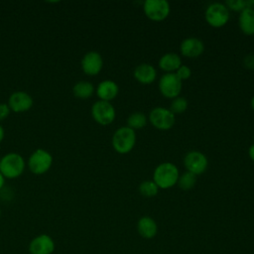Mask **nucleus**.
Segmentation results:
<instances>
[{"label":"nucleus","instance_id":"obj_1","mask_svg":"<svg viewBox=\"0 0 254 254\" xmlns=\"http://www.w3.org/2000/svg\"><path fill=\"white\" fill-rule=\"evenodd\" d=\"M180 177L178 167L170 162L159 164L153 173V181L159 189L167 190L177 185Z\"/></svg>","mask_w":254,"mask_h":254},{"label":"nucleus","instance_id":"obj_2","mask_svg":"<svg viewBox=\"0 0 254 254\" xmlns=\"http://www.w3.org/2000/svg\"><path fill=\"white\" fill-rule=\"evenodd\" d=\"M111 144L115 152L121 155L130 153L136 144V132L128 126L119 127L112 135Z\"/></svg>","mask_w":254,"mask_h":254},{"label":"nucleus","instance_id":"obj_3","mask_svg":"<svg viewBox=\"0 0 254 254\" xmlns=\"http://www.w3.org/2000/svg\"><path fill=\"white\" fill-rule=\"evenodd\" d=\"M25 170V161L20 154L8 153L0 159V172L5 179H16Z\"/></svg>","mask_w":254,"mask_h":254},{"label":"nucleus","instance_id":"obj_4","mask_svg":"<svg viewBox=\"0 0 254 254\" xmlns=\"http://www.w3.org/2000/svg\"><path fill=\"white\" fill-rule=\"evenodd\" d=\"M204 19L210 27L215 29L222 28L230 19V11L224 3L213 2L206 7L204 11Z\"/></svg>","mask_w":254,"mask_h":254},{"label":"nucleus","instance_id":"obj_5","mask_svg":"<svg viewBox=\"0 0 254 254\" xmlns=\"http://www.w3.org/2000/svg\"><path fill=\"white\" fill-rule=\"evenodd\" d=\"M148 119L156 129L167 131L173 128L176 122V115L169 108L158 106L150 111Z\"/></svg>","mask_w":254,"mask_h":254},{"label":"nucleus","instance_id":"obj_6","mask_svg":"<svg viewBox=\"0 0 254 254\" xmlns=\"http://www.w3.org/2000/svg\"><path fill=\"white\" fill-rule=\"evenodd\" d=\"M143 12L149 20L161 22L170 15L171 6L167 0H146L143 2Z\"/></svg>","mask_w":254,"mask_h":254},{"label":"nucleus","instance_id":"obj_7","mask_svg":"<svg viewBox=\"0 0 254 254\" xmlns=\"http://www.w3.org/2000/svg\"><path fill=\"white\" fill-rule=\"evenodd\" d=\"M158 87L164 97L174 99L180 96L183 88V81L175 72L164 73L159 79Z\"/></svg>","mask_w":254,"mask_h":254},{"label":"nucleus","instance_id":"obj_8","mask_svg":"<svg viewBox=\"0 0 254 254\" xmlns=\"http://www.w3.org/2000/svg\"><path fill=\"white\" fill-rule=\"evenodd\" d=\"M53 164L52 155L45 149L35 150L28 159L29 170L35 175H43L50 170Z\"/></svg>","mask_w":254,"mask_h":254},{"label":"nucleus","instance_id":"obj_9","mask_svg":"<svg viewBox=\"0 0 254 254\" xmlns=\"http://www.w3.org/2000/svg\"><path fill=\"white\" fill-rule=\"evenodd\" d=\"M91 116L96 123L105 126L111 124L114 121L116 117V111L112 103L108 101L97 100L91 106Z\"/></svg>","mask_w":254,"mask_h":254},{"label":"nucleus","instance_id":"obj_10","mask_svg":"<svg viewBox=\"0 0 254 254\" xmlns=\"http://www.w3.org/2000/svg\"><path fill=\"white\" fill-rule=\"evenodd\" d=\"M184 166L187 172L195 176L203 174L208 166V160L204 154L199 151L192 150L188 152L184 157Z\"/></svg>","mask_w":254,"mask_h":254},{"label":"nucleus","instance_id":"obj_11","mask_svg":"<svg viewBox=\"0 0 254 254\" xmlns=\"http://www.w3.org/2000/svg\"><path fill=\"white\" fill-rule=\"evenodd\" d=\"M82 71L90 76L97 75L103 67V59L96 51H89L83 55L81 62Z\"/></svg>","mask_w":254,"mask_h":254},{"label":"nucleus","instance_id":"obj_12","mask_svg":"<svg viewBox=\"0 0 254 254\" xmlns=\"http://www.w3.org/2000/svg\"><path fill=\"white\" fill-rule=\"evenodd\" d=\"M204 51L203 42L196 37H189L182 41L180 45L181 55L188 59H196Z\"/></svg>","mask_w":254,"mask_h":254},{"label":"nucleus","instance_id":"obj_13","mask_svg":"<svg viewBox=\"0 0 254 254\" xmlns=\"http://www.w3.org/2000/svg\"><path fill=\"white\" fill-rule=\"evenodd\" d=\"M33 98L26 91H15L13 92L8 100V105L11 111L16 113H22L28 111L33 106Z\"/></svg>","mask_w":254,"mask_h":254},{"label":"nucleus","instance_id":"obj_14","mask_svg":"<svg viewBox=\"0 0 254 254\" xmlns=\"http://www.w3.org/2000/svg\"><path fill=\"white\" fill-rule=\"evenodd\" d=\"M54 249L55 243L47 234H41L35 237L29 245V251L31 254H51Z\"/></svg>","mask_w":254,"mask_h":254},{"label":"nucleus","instance_id":"obj_15","mask_svg":"<svg viewBox=\"0 0 254 254\" xmlns=\"http://www.w3.org/2000/svg\"><path fill=\"white\" fill-rule=\"evenodd\" d=\"M95 92L99 100L110 102L118 95L119 86L111 79H104L97 84Z\"/></svg>","mask_w":254,"mask_h":254},{"label":"nucleus","instance_id":"obj_16","mask_svg":"<svg viewBox=\"0 0 254 254\" xmlns=\"http://www.w3.org/2000/svg\"><path fill=\"white\" fill-rule=\"evenodd\" d=\"M133 75L134 78L141 84H151L157 77V70L151 64L143 63L135 67Z\"/></svg>","mask_w":254,"mask_h":254},{"label":"nucleus","instance_id":"obj_17","mask_svg":"<svg viewBox=\"0 0 254 254\" xmlns=\"http://www.w3.org/2000/svg\"><path fill=\"white\" fill-rule=\"evenodd\" d=\"M238 26L240 31L246 36L254 35V9L246 7L239 13Z\"/></svg>","mask_w":254,"mask_h":254},{"label":"nucleus","instance_id":"obj_18","mask_svg":"<svg viewBox=\"0 0 254 254\" xmlns=\"http://www.w3.org/2000/svg\"><path fill=\"white\" fill-rule=\"evenodd\" d=\"M158 64L165 73L176 72V70L182 65V59L176 53H166L160 58Z\"/></svg>","mask_w":254,"mask_h":254},{"label":"nucleus","instance_id":"obj_19","mask_svg":"<svg viewBox=\"0 0 254 254\" xmlns=\"http://www.w3.org/2000/svg\"><path fill=\"white\" fill-rule=\"evenodd\" d=\"M137 231L142 237L146 239H151L156 236L158 226L156 221L152 217L142 216L137 222Z\"/></svg>","mask_w":254,"mask_h":254},{"label":"nucleus","instance_id":"obj_20","mask_svg":"<svg viewBox=\"0 0 254 254\" xmlns=\"http://www.w3.org/2000/svg\"><path fill=\"white\" fill-rule=\"evenodd\" d=\"M94 91V85L86 80H79L72 87L73 95L79 99H87L91 97Z\"/></svg>","mask_w":254,"mask_h":254},{"label":"nucleus","instance_id":"obj_21","mask_svg":"<svg viewBox=\"0 0 254 254\" xmlns=\"http://www.w3.org/2000/svg\"><path fill=\"white\" fill-rule=\"evenodd\" d=\"M147 121H148V118L144 113L134 112L128 116L126 126L130 127L133 130H138V129L144 128L147 124Z\"/></svg>","mask_w":254,"mask_h":254},{"label":"nucleus","instance_id":"obj_22","mask_svg":"<svg viewBox=\"0 0 254 254\" xmlns=\"http://www.w3.org/2000/svg\"><path fill=\"white\" fill-rule=\"evenodd\" d=\"M159 188L158 186L154 183L153 180H146L143 181L138 188L139 192L145 196V197H153L158 194L159 192Z\"/></svg>","mask_w":254,"mask_h":254},{"label":"nucleus","instance_id":"obj_23","mask_svg":"<svg viewBox=\"0 0 254 254\" xmlns=\"http://www.w3.org/2000/svg\"><path fill=\"white\" fill-rule=\"evenodd\" d=\"M196 183V176L190 173V172H185L182 175H180L179 180H178V185L180 189L183 190H191Z\"/></svg>","mask_w":254,"mask_h":254},{"label":"nucleus","instance_id":"obj_24","mask_svg":"<svg viewBox=\"0 0 254 254\" xmlns=\"http://www.w3.org/2000/svg\"><path fill=\"white\" fill-rule=\"evenodd\" d=\"M188 108V100L185 97L178 96L174 99H172L170 110L176 115V114H182L184 113Z\"/></svg>","mask_w":254,"mask_h":254},{"label":"nucleus","instance_id":"obj_25","mask_svg":"<svg viewBox=\"0 0 254 254\" xmlns=\"http://www.w3.org/2000/svg\"><path fill=\"white\" fill-rule=\"evenodd\" d=\"M224 4L229 11H234L239 13L247 7L245 0H226Z\"/></svg>","mask_w":254,"mask_h":254},{"label":"nucleus","instance_id":"obj_26","mask_svg":"<svg viewBox=\"0 0 254 254\" xmlns=\"http://www.w3.org/2000/svg\"><path fill=\"white\" fill-rule=\"evenodd\" d=\"M177 74V76L182 80H187L189 79L190 76H191V69L188 66V65H185V64H182L175 72Z\"/></svg>","mask_w":254,"mask_h":254},{"label":"nucleus","instance_id":"obj_27","mask_svg":"<svg viewBox=\"0 0 254 254\" xmlns=\"http://www.w3.org/2000/svg\"><path fill=\"white\" fill-rule=\"evenodd\" d=\"M243 65L250 70H254V54L246 55L243 59Z\"/></svg>","mask_w":254,"mask_h":254},{"label":"nucleus","instance_id":"obj_28","mask_svg":"<svg viewBox=\"0 0 254 254\" xmlns=\"http://www.w3.org/2000/svg\"><path fill=\"white\" fill-rule=\"evenodd\" d=\"M11 112V109L8 103H0V121L6 119Z\"/></svg>","mask_w":254,"mask_h":254},{"label":"nucleus","instance_id":"obj_29","mask_svg":"<svg viewBox=\"0 0 254 254\" xmlns=\"http://www.w3.org/2000/svg\"><path fill=\"white\" fill-rule=\"evenodd\" d=\"M248 156L251 159V161L254 162V144H252L248 149Z\"/></svg>","mask_w":254,"mask_h":254},{"label":"nucleus","instance_id":"obj_30","mask_svg":"<svg viewBox=\"0 0 254 254\" xmlns=\"http://www.w3.org/2000/svg\"><path fill=\"white\" fill-rule=\"evenodd\" d=\"M4 135H5V131L4 128L2 127V125L0 124V143L2 142V140L4 139Z\"/></svg>","mask_w":254,"mask_h":254},{"label":"nucleus","instance_id":"obj_31","mask_svg":"<svg viewBox=\"0 0 254 254\" xmlns=\"http://www.w3.org/2000/svg\"><path fill=\"white\" fill-rule=\"evenodd\" d=\"M246 6H247L248 8L254 9V0H247V1H246Z\"/></svg>","mask_w":254,"mask_h":254},{"label":"nucleus","instance_id":"obj_32","mask_svg":"<svg viewBox=\"0 0 254 254\" xmlns=\"http://www.w3.org/2000/svg\"><path fill=\"white\" fill-rule=\"evenodd\" d=\"M4 183H5V178L3 177V175H2L1 172H0V190L3 188Z\"/></svg>","mask_w":254,"mask_h":254},{"label":"nucleus","instance_id":"obj_33","mask_svg":"<svg viewBox=\"0 0 254 254\" xmlns=\"http://www.w3.org/2000/svg\"><path fill=\"white\" fill-rule=\"evenodd\" d=\"M250 106H251V108L254 110V95L252 96V98H251V101H250Z\"/></svg>","mask_w":254,"mask_h":254},{"label":"nucleus","instance_id":"obj_34","mask_svg":"<svg viewBox=\"0 0 254 254\" xmlns=\"http://www.w3.org/2000/svg\"><path fill=\"white\" fill-rule=\"evenodd\" d=\"M0 216H1V209H0Z\"/></svg>","mask_w":254,"mask_h":254}]
</instances>
